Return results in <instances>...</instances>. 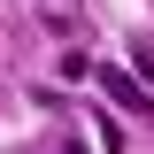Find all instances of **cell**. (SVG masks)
<instances>
[{"label": "cell", "instance_id": "cell-1", "mask_svg": "<svg viewBox=\"0 0 154 154\" xmlns=\"http://www.w3.org/2000/svg\"><path fill=\"white\" fill-rule=\"evenodd\" d=\"M93 77H100V85H108V100H116V108H131V116H154V108H146V85H139L131 69H116V62H100Z\"/></svg>", "mask_w": 154, "mask_h": 154}, {"label": "cell", "instance_id": "cell-2", "mask_svg": "<svg viewBox=\"0 0 154 154\" xmlns=\"http://www.w3.org/2000/svg\"><path fill=\"white\" fill-rule=\"evenodd\" d=\"M54 154H93V146H77V139H69V146H54Z\"/></svg>", "mask_w": 154, "mask_h": 154}]
</instances>
